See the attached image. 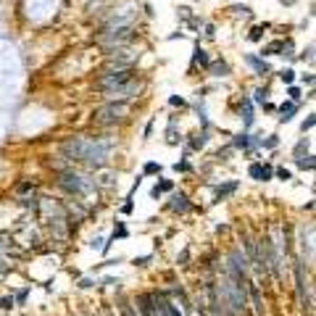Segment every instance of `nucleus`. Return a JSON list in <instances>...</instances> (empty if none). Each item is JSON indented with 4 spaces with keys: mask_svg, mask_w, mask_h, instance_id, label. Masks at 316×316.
Wrapping results in <instances>:
<instances>
[{
    "mask_svg": "<svg viewBox=\"0 0 316 316\" xmlns=\"http://www.w3.org/2000/svg\"><path fill=\"white\" fill-rule=\"evenodd\" d=\"M113 148H116V140L111 134H69L58 145V156L69 166L100 171L111 164Z\"/></svg>",
    "mask_w": 316,
    "mask_h": 316,
    "instance_id": "f257e3e1",
    "label": "nucleus"
},
{
    "mask_svg": "<svg viewBox=\"0 0 316 316\" xmlns=\"http://www.w3.org/2000/svg\"><path fill=\"white\" fill-rule=\"evenodd\" d=\"M53 182H56L58 190H63L69 198H76V201H85V198L98 192V179H95V174L74 169V166H63V169H58L53 174Z\"/></svg>",
    "mask_w": 316,
    "mask_h": 316,
    "instance_id": "f03ea898",
    "label": "nucleus"
},
{
    "mask_svg": "<svg viewBox=\"0 0 316 316\" xmlns=\"http://www.w3.org/2000/svg\"><path fill=\"white\" fill-rule=\"evenodd\" d=\"M130 119V100H106L90 113V124L98 130H116Z\"/></svg>",
    "mask_w": 316,
    "mask_h": 316,
    "instance_id": "7ed1b4c3",
    "label": "nucleus"
},
{
    "mask_svg": "<svg viewBox=\"0 0 316 316\" xmlns=\"http://www.w3.org/2000/svg\"><path fill=\"white\" fill-rule=\"evenodd\" d=\"M134 40H137V24L98 29V35H95V45L103 48V53H111V50H116V48H130Z\"/></svg>",
    "mask_w": 316,
    "mask_h": 316,
    "instance_id": "20e7f679",
    "label": "nucleus"
},
{
    "mask_svg": "<svg viewBox=\"0 0 316 316\" xmlns=\"http://www.w3.org/2000/svg\"><path fill=\"white\" fill-rule=\"evenodd\" d=\"M293 274H295V293H298V303L306 316H314V282H311V269L303 263L298 256L293 261Z\"/></svg>",
    "mask_w": 316,
    "mask_h": 316,
    "instance_id": "39448f33",
    "label": "nucleus"
},
{
    "mask_svg": "<svg viewBox=\"0 0 316 316\" xmlns=\"http://www.w3.org/2000/svg\"><path fill=\"white\" fill-rule=\"evenodd\" d=\"M222 274H227V277H232V279L242 282V285L250 279V261H248V256H245L242 245H232V248L227 250Z\"/></svg>",
    "mask_w": 316,
    "mask_h": 316,
    "instance_id": "423d86ee",
    "label": "nucleus"
},
{
    "mask_svg": "<svg viewBox=\"0 0 316 316\" xmlns=\"http://www.w3.org/2000/svg\"><path fill=\"white\" fill-rule=\"evenodd\" d=\"M298 259L314 272V222H303L298 227Z\"/></svg>",
    "mask_w": 316,
    "mask_h": 316,
    "instance_id": "0eeeda50",
    "label": "nucleus"
},
{
    "mask_svg": "<svg viewBox=\"0 0 316 316\" xmlns=\"http://www.w3.org/2000/svg\"><path fill=\"white\" fill-rule=\"evenodd\" d=\"M211 134H214V130L211 127H201V130H195V132H190L185 137V156H192V153H201L208 148L211 143Z\"/></svg>",
    "mask_w": 316,
    "mask_h": 316,
    "instance_id": "6e6552de",
    "label": "nucleus"
},
{
    "mask_svg": "<svg viewBox=\"0 0 316 316\" xmlns=\"http://www.w3.org/2000/svg\"><path fill=\"white\" fill-rule=\"evenodd\" d=\"M192 208H195V205H192L190 195H187L185 190H174V192H169V201L164 203V211H169L171 216H187Z\"/></svg>",
    "mask_w": 316,
    "mask_h": 316,
    "instance_id": "1a4fd4ad",
    "label": "nucleus"
},
{
    "mask_svg": "<svg viewBox=\"0 0 316 316\" xmlns=\"http://www.w3.org/2000/svg\"><path fill=\"white\" fill-rule=\"evenodd\" d=\"M237 119L242 124V132H250L256 127V106L245 93L237 95Z\"/></svg>",
    "mask_w": 316,
    "mask_h": 316,
    "instance_id": "9d476101",
    "label": "nucleus"
},
{
    "mask_svg": "<svg viewBox=\"0 0 316 316\" xmlns=\"http://www.w3.org/2000/svg\"><path fill=\"white\" fill-rule=\"evenodd\" d=\"M242 63L250 69V74L261 76V79H266V76L274 74V66L266 61V58H261L259 53H245V56H242Z\"/></svg>",
    "mask_w": 316,
    "mask_h": 316,
    "instance_id": "9b49d317",
    "label": "nucleus"
},
{
    "mask_svg": "<svg viewBox=\"0 0 316 316\" xmlns=\"http://www.w3.org/2000/svg\"><path fill=\"white\" fill-rule=\"evenodd\" d=\"M248 177L253 182H272L274 179V164L272 161H250L248 164Z\"/></svg>",
    "mask_w": 316,
    "mask_h": 316,
    "instance_id": "f8f14e48",
    "label": "nucleus"
},
{
    "mask_svg": "<svg viewBox=\"0 0 316 316\" xmlns=\"http://www.w3.org/2000/svg\"><path fill=\"white\" fill-rule=\"evenodd\" d=\"M245 290H248V303L253 306L256 316H266V303H263V293H261L259 282L248 279V282H245Z\"/></svg>",
    "mask_w": 316,
    "mask_h": 316,
    "instance_id": "ddd939ff",
    "label": "nucleus"
},
{
    "mask_svg": "<svg viewBox=\"0 0 316 316\" xmlns=\"http://www.w3.org/2000/svg\"><path fill=\"white\" fill-rule=\"evenodd\" d=\"M237 190H240V182H237V179H224V182L214 185V198H211V201L224 203V201H229L232 195H237Z\"/></svg>",
    "mask_w": 316,
    "mask_h": 316,
    "instance_id": "4468645a",
    "label": "nucleus"
},
{
    "mask_svg": "<svg viewBox=\"0 0 316 316\" xmlns=\"http://www.w3.org/2000/svg\"><path fill=\"white\" fill-rule=\"evenodd\" d=\"M205 74L211 76V79H229L232 76V66H229V61L227 58H211V63L205 66Z\"/></svg>",
    "mask_w": 316,
    "mask_h": 316,
    "instance_id": "2eb2a0df",
    "label": "nucleus"
},
{
    "mask_svg": "<svg viewBox=\"0 0 316 316\" xmlns=\"http://www.w3.org/2000/svg\"><path fill=\"white\" fill-rule=\"evenodd\" d=\"M208 63H211V53L201 45V40H195V48H192V58H190V69H187V72L192 74V72H198V69H203V72H205V66H208Z\"/></svg>",
    "mask_w": 316,
    "mask_h": 316,
    "instance_id": "dca6fc26",
    "label": "nucleus"
},
{
    "mask_svg": "<svg viewBox=\"0 0 316 316\" xmlns=\"http://www.w3.org/2000/svg\"><path fill=\"white\" fill-rule=\"evenodd\" d=\"M298 111H300V103H293V100L279 103V106H277V124H290Z\"/></svg>",
    "mask_w": 316,
    "mask_h": 316,
    "instance_id": "f3484780",
    "label": "nucleus"
},
{
    "mask_svg": "<svg viewBox=\"0 0 316 316\" xmlns=\"http://www.w3.org/2000/svg\"><path fill=\"white\" fill-rule=\"evenodd\" d=\"M164 143L169 148H177V145L185 143L182 132H179V127H177V116H171V119H169V127H166V132H164Z\"/></svg>",
    "mask_w": 316,
    "mask_h": 316,
    "instance_id": "a211bd4d",
    "label": "nucleus"
},
{
    "mask_svg": "<svg viewBox=\"0 0 316 316\" xmlns=\"http://www.w3.org/2000/svg\"><path fill=\"white\" fill-rule=\"evenodd\" d=\"M174 190H177V185H174V179L158 177V182L150 187V201H161V198H164V192H174Z\"/></svg>",
    "mask_w": 316,
    "mask_h": 316,
    "instance_id": "6ab92c4d",
    "label": "nucleus"
},
{
    "mask_svg": "<svg viewBox=\"0 0 316 316\" xmlns=\"http://www.w3.org/2000/svg\"><path fill=\"white\" fill-rule=\"evenodd\" d=\"M282 50H285V37H277V40H269L261 45V58H272V56H282Z\"/></svg>",
    "mask_w": 316,
    "mask_h": 316,
    "instance_id": "aec40b11",
    "label": "nucleus"
},
{
    "mask_svg": "<svg viewBox=\"0 0 316 316\" xmlns=\"http://www.w3.org/2000/svg\"><path fill=\"white\" fill-rule=\"evenodd\" d=\"M266 29H274V24H272V21L253 24V27L248 29V35H245V40H248V42H263V35H266Z\"/></svg>",
    "mask_w": 316,
    "mask_h": 316,
    "instance_id": "412c9836",
    "label": "nucleus"
},
{
    "mask_svg": "<svg viewBox=\"0 0 316 316\" xmlns=\"http://www.w3.org/2000/svg\"><path fill=\"white\" fill-rule=\"evenodd\" d=\"M269 95H272V90H269V85H256V87H253V93H250L248 98L253 100V106H259V108H261L263 103L269 100Z\"/></svg>",
    "mask_w": 316,
    "mask_h": 316,
    "instance_id": "4be33fe9",
    "label": "nucleus"
},
{
    "mask_svg": "<svg viewBox=\"0 0 316 316\" xmlns=\"http://www.w3.org/2000/svg\"><path fill=\"white\" fill-rule=\"evenodd\" d=\"M227 11L232 16H237V19H253V8H250L248 3H232Z\"/></svg>",
    "mask_w": 316,
    "mask_h": 316,
    "instance_id": "5701e85b",
    "label": "nucleus"
},
{
    "mask_svg": "<svg viewBox=\"0 0 316 316\" xmlns=\"http://www.w3.org/2000/svg\"><path fill=\"white\" fill-rule=\"evenodd\" d=\"M293 164L298 166L300 171H314V169H316V161H314V153H306V156H298V158H293Z\"/></svg>",
    "mask_w": 316,
    "mask_h": 316,
    "instance_id": "b1692460",
    "label": "nucleus"
},
{
    "mask_svg": "<svg viewBox=\"0 0 316 316\" xmlns=\"http://www.w3.org/2000/svg\"><path fill=\"white\" fill-rule=\"evenodd\" d=\"M277 79L287 87V85H295V82H298V74H295L293 66H285V69H279V72H277Z\"/></svg>",
    "mask_w": 316,
    "mask_h": 316,
    "instance_id": "393cba45",
    "label": "nucleus"
},
{
    "mask_svg": "<svg viewBox=\"0 0 316 316\" xmlns=\"http://www.w3.org/2000/svg\"><path fill=\"white\" fill-rule=\"evenodd\" d=\"M277 148H279V134H266V137L259 134V150H277Z\"/></svg>",
    "mask_w": 316,
    "mask_h": 316,
    "instance_id": "a878e982",
    "label": "nucleus"
},
{
    "mask_svg": "<svg viewBox=\"0 0 316 316\" xmlns=\"http://www.w3.org/2000/svg\"><path fill=\"white\" fill-rule=\"evenodd\" d=\"M306 153H311V137H300L298 143L293 145V158L306 156Z\"/></svg>",
    "mask_w": 316,
    "mask_h": 316,
    "instance_id": "bb28decb",
    "label": "nucleus"
},
{
    "mask_svg": "<svg viewBox=\"0 0 316 316\" xmlns=\"http://www.w3.org/2000/svg\"><path fill=\"white\" fill-rule=\"evenodd\" d=\"M282 58H285L287 63H295V58H298V53H295V40L293 37H285V50H282Z\"/></svg>",
    "mask_w": 316,
    "mask_h": 316,
    "instance_id": "cd10ccee",
    "label": "nucleus"
},
{
    "mask_svg": "<svg viewBox=\"0 0 316 316\" xmlns=\"http://www.w3.org/2000/svg\"><path fill=\"white\" fill-rule=\"evenodd\" d=\"M161 171H164V166L158 161H145L143 164V177H161Z\"/></svg>",
    "mask_w": 316,
    "mask_h": 316,
    "instance_id": "c85d7f7f",
    "label": "nucleus"
},
{
    "mask_svg": "<svg viewBox=\"0 0 316 316\" xmlns=\"http://www.w3.org/2000/svg\"><path fill=\"white\" fill-rule=\"evenodd\" d=\"M303 98H306V95H303V87L300 85H287V100L300 103V106H303Z\"/></svg>",
    "mask_w": 316,
    "mask_h": 316,
    "instance_id": "c756f323",
    "label": "nucleus"
},
{
    "mask_svg": "<svg viewBox=\"0 0 316 316\" xmlns=\"http://www.w3.org/2000/svg\"><path fill=\"white\" fill-rule=\"evenodd\" d=\"M195 113H198V121H201V127H211L214 130V124H211V119H208V111H205V106L201 100L195 103Z\"/></svg>",
    "mask_w": 316,
    "mask_h": 316,
    "instance_id": "7c9ffc66",
    "label": "nucleus"
},
{
    "mask_svg": "<svg viewBox=\"0 0 316 316\" xmlns=\"http://www.w3.org/2000/svg\"><path fill=\"white\" fill-rule=\"evenodd\" d=\"M295 61H303V63H308V66H314V42H308L306 48L300 50V56L295 58Z\"/></svg>",
    "mask_w": 316,
    "mask_h": 316,
    "instance_id": "2f4dec72",
    "label": "nucleus"
},
{
    "mask_svg": "<svg viewBox=\"0 0 316 316\" xmlns=\"http://www.w3.org/2000/svg\"><path fill=\"white\" fill-rule=\"evenodd\" d=\"M171 169L177 171V174H192V171H195V169H192V164H190V158H182V161H177V164H174Z\"/></svg>",
    "mask_w": 316,
    "mask_h": 316,
    "instance_id": "473e14b6",
    "label": "nucleus"
},
{
    "mask_svg": "<svg viewBox=\"0 0 316 316\" xmlns=\"http://www.w3.org/2000/svg\"><path fill=\"white\" fill-rule=\"evenodd\" d=\"M314 124H316V113L311 111V113L306 116V119L300 121V132H303V134H311V130H314Z\"/></svg>",
    "mask_w": 316,
    "mask_h": 316,
    "instance_id": "72a5a7b5",
    "label": "nucleus"
},
{
    "mask_svg": "<svg viewBox=\"0 0 316 316\" xmlns=\"http://www.w3.org/2000/svg\"><path fill=\"white\" fill-rule=\"evenodd\" d=\"M274 179H279V182H290V179H293V171L285 169V166H274Z\"/></svg>",
    "mask_w": 316,
    "mask_h": 316,
    "instance_id": "f704fd0d",
    "label": "nucleus"
},
{
    "mask_svg": "<svg viewBox=\"0 0 316 316\" xmlns=\"http://www.w3.org/2000/svg\"><path fill=\"white\" fill-rule=\"evenodd\" d=\"M169 106L171 108H187V106H190V100H187L185 95H169Z\"/></svg>",
    "mask_w": 316,
    "mask_h": 316,
    "instance_id": "c9c22d12",
    "label": "nucleus"
},
{
    "mask_svg": "<svg viewBox=\"0 0 316 316\" xmlns=\"http://www.w3.org/2000/svg\"><path fill=\"white\" fill-rule=\"evenodd\" d=\"M98 277H82V279L79 282H76V287H79V290H90V287H95V285H98Z\"/></svg>",
    "mask_w": 316,
    "mask_h": 316,
    "instance_id": "e433bc0d",
    "label": "nucleus"
},
{
    "mask_svg": "<svg viewBox=\"0 0 316 316\" xmlns=\"http://www.w3.org/2000/svg\"><path fill=\"white\" fill-rule=\"evenodd\" d=\"M29 290H32V287H21V290H16V293H14V303H16V306H24V303H27Z\"/></svg>",
    "mask_w": 316,
    "mask_h": 316,
    "instance_id": "4c0bfd02",
    "label": "nucleus"
},
{
    "mask_svg": "<svg viewBox=\"0 0 316 316\" xmlns=\"http://www.w3.org/2000/svg\"><path fill=\"white\" fill-rule=\"evenodd\" d=\"M150 261H153V253H150V256H134V259H132V266L145 269V266H150Z\"/></svg>",
    "mask_w": 316,
    "mask_h": 316,
    "instance_id": "58836bf2",
    "label": "nucleus"
},
{
    "mask_svg": "<svg viewBox=\"0 0 316 316\" xmlns=\"http://www.w3.org/2000/svg\"><path fill=\"white\" fill-rule=\"evenodd\" d=\"M132 211H134V201H132V198H124V203H121V205H119V214H124V216H130V214H132Z\"/></svg>",
    "mask_w": 316,
    "mask_h": 316,
    "instance_id": "ea45409f",
    "label": "nucleus"
},
{
    "mask_svg": "<svg viewBox=\"0 0 316 316\" xmlns=\"http://www.w3.org/2000/svg\"><path fill=\"white\" fill-rule=\"evenodd\" d=\"M298 79H300L308 90H314V72H311V69H308V72H303V74H298Z\"/></svg>",
    "mask_w": 316,
    "mask_h": 316,
    "instance_id": "a19ab883",
    "label": "nucleus"
},
{
    "mask_svg": "<svg viewBox=\"0 0 316 316\" xmlns=\"http://www.w3.org/2000/svg\"><path fill=\"white\" fill-rule=\"evenodd\" d=\"M14 306H16V303H14V295H3V298H0V311H11Z\"/></svg>",
    "mask_w": 316,
    "mask_h": 316,
    "instance_id": "79ce46f5",
    "label": "nucleus"
},
{
    "mask_svg": "<svg viewBox=\"0 0 316 316\" xmlns=\"http://www.w3.org/2000/svg\"><path fill=\"white\" fill-rule=\"evenodd\" d=\"M203 37H205V40H214V37H216V27L211 21L203 24Z\"/></svg>",
    "mask_w": 316,
    "mask_h": 316,
    "instance_id": "37998d69",
    "label": "nucleus"
},
{
    "mask_svg": "<svg viewBox=\"0 0 316 316\" xmlns=\"http://www.w3.org/2000/svg\"><path fill=\"white\" fill-rule=\"evenodd\" d=\"M187 261H190V248H185L182 253L177 256V266H187Z\"/></svg>",
    "mask_w": 316,
    "mask_h": 316,
    "instance_id": "c03bdc74",
    "label": "nucleus"
},
{
    "mask_svg": "<svg viewBox=\"0 0 316 316\" xmlns=\"http://www.w3.org/2000/svg\"><path fill=\"white\" fill-rule=\"evenodd\" d=\"M261 108H263V113H277V103H272V100H266Z\"/></svg>",
    "mask_w": 316,
    "mask_h": 316,
    "instance_id": "a18cd8bd",
    "label": "nucleus"
},
{
    "mask_svg": "<svg viewBox=\"0 0 316 316\" xmlns=\"http://www.w3.org/2000/svg\"><path fill=\"white\" fill-rule=\"evenodd\" d=\"M103 285H116V287H119L121 279H119V277H103Z\"/></svg>",
    "mask_w": 316,
    "mask_h": 316,
    "instance_id": "49530a36",
    "label": "nucleus"
},
{
    "mask_svg": "<svg viewBox=\"0 0 316 316\" xmlns=\"http://www.w3.org/2000/svg\"><path fill=\"white\" fill-rule=\"evenodd\" d=\"M100 242H106V240H103V237H93V242H90V248H93V250H103V245Z\"/></svg>",
    "mask_w": 316,
    "mask_h": 316,
    "instance_id": "de8ad7c7",
    "label": "nucleus"
},
{
    "mask_svg": "<svg viewBox=\"0 0 316 316\" xmlns=\"http://www.w3.org/2000/svg\"><path fill=\"white\" fill-rule=\"evenodd\" d=\"M279 3H282V5H285V8H293V5H295V3H298V0H279Z\"/></svg>",
    "mask_w": 316,
    "mask_h": 316,
    "instance_id": "09e8293b",
    "label": "nucleus"
},
{
    "mask_svg": "<svg viewBox=\"0 0 316 316\" xmlns=\"http://www.w3.org/2000/svg\"><path fill=\"white\" fill-rule=\"evenodd\" d=\"M106 316H116V314H111V311H108V314H106Z\"/></svg>",
    "mask_w": 316,
    "mask_h": 316,
    "instance_id": "8fccbe9b",
    "label": "nucleus"
}]
</instances>
